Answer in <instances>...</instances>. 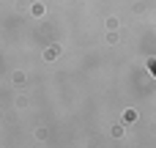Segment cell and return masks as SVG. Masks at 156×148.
Wrapping results in <instances>:
<instances>
[]
</instances>
